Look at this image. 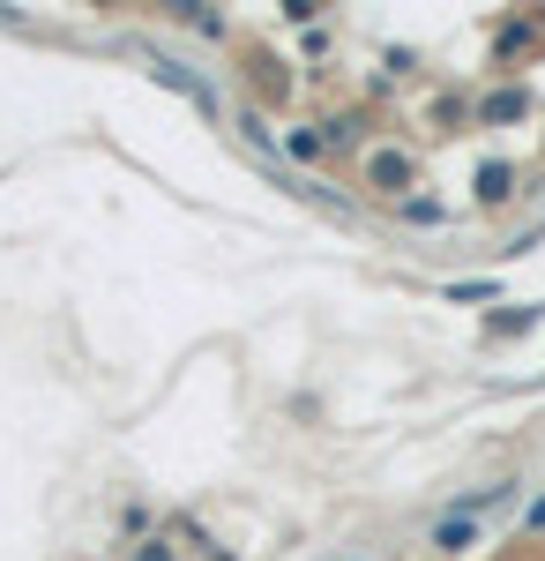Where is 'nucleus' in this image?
Returning a JSON list of instances; mask_svg holds the SVG:
<instances>
[{
	"label": "nucleus",
	"mask_w": 545,
	"mask_h": 561,
	"mask_svg": "<svg viewBox=\"0 0 545 561\" xmlns=\"http://www.w3.org/2000/svg\"><path fill=\"white\" fill-rule=\"evenodd\" d=\"M359 180L389 195V203H411V187H419V158L404 150V142H374L367 158H359Z\"/></svg>",
	"instance_id": "nucleus-1"
},
{
	"label": "nucleus",
	"mask_w": 545,
	"mask_h": 561,
	"mask_svg": "<svg viewBox=\"0 0 545 561\" xmlns=\"http://www.w3.org/2000/svg\"><path fill=\"white\" fill-rule=\"evenodd\" d=\"M142 60H150V76H158V83H172L179 98H195V105H202L210 121L224 113V98H217V83H210V76H195L187 60H172V53H158V45H142Z\"/></svg>",
	"instance_id": "nucleus-2"
},
{
	"label": "nucleus",
	"mask_w": 545,
	"mask_h": 561,
	"mask_svg": "<svg viewBox=\"0 0 545 561\" xmlns=\"http://www.w3.org/2000/svg\"><path fill=\"white\" fill-rule=\"evenodd\" d=\"M531 113H538L531 83H501V90H486V98H471V128H515Z\"/></svg>",
	"instance_id": "nucleus-3"
},
{
	"label": "nucleus",
	"mask_w": 545,
	"mask_h": 561,
	"mask_svg": "<svg viewBox=\"0 0 545 561\" xmlns=\"http://www.w3.org/2000/svg\"><path fill=\"white\" fill-rule=\"evenodd\" d=\"M523 195V165H508V158H486L478 165V210H508Z\"/></svg>",
	"instance_id": "nucleus-4"
},
{
	"label": "nucleus",
	"mask_w": 545,
	"mask_h": 561,
	"mask_svg": "<svg viewBox=\"0 0 545 561\" xmlns=\"http://www.w3.org/2000/svg\"><path fill=\"white\" fill-rule=\"evenodd\" d=\"M426 547H433V561H463L471 547H478V524L441 510V517H433V531H426Z\"/></svg>",
	"instance_id": "nucleus-5"
},
{
	"label": "nucleus",
	"mask_w": 545,
	"mask_h": 561,
	"mask_svg": "<svg viewBox=\"0 0 545 561\" xmlns=\"http://www.w3.org/2000/svg\"><path fill=\"white\" fill-rule=\"evenodd\" d=\"M367 142V105H336L322 121V150H359Z\"/></svg>",
	"instance_id": "nucleus-6"
},
{
	"label": "nucleus",
	"mask_w": 545,
	"mask_h": 561,
	"mask_svg": "<svg viewBox=\"0 0 545 561\" xmlns=\"http://www.w3.org/2000/svg\"><path fill=\"white\" fill-rule=\"evenodd\" d=\"M545 322V300H508L501 314H486V337L501 345V337H523V330H538Z\"/></svg>",
	"instance_id": "nucleus-7"
},
{
	"label": "nucleus",
	"mask_w": 545,
	"mask_h": 561,
	"mask_svg": "<svg viewBox=\"0 0 545 561\" xmlns=\"http://www.w3.org/2000/svg\"><path fill=\"white\" fill-rule=\"evenodd\" d=\"M523 45H538V15H501L494 23V68H508Z\"/></svg>",
	"instance_id": "nucleus-8"
},
{
	"label": "nucleus",
	"mask_w": 545,
	"mask_h": 561,
	"mask_svg": "<svg viewBox=\"0 0 545 561\" xmlns=\"http://www.w3.org/2000/svg\"><path fill=\"white\" fill-rule=\"evenodd\" d=\"M501 502H515V479H494V486H471V494H456L449 502V517H486V510H501Z\"/></svg>",
	"instance_id": "nucleus-9"
},
{
	"label": "nucleus",
	"mask_w": 545,
	"mask_h": 561,
	"mask_svg": "<svg viewBox=\"0 0 545 561\" xmlns=\"http://www.w3.org/2000/svg\"><path fill=\"white\" fill-rule=\"evenodd\" d=\"M232 128H240V142H254V150H262V158H277V142H285V135L269 128V121H262V113H254V105H240V113H232Z\"/></svg>",
	"instance_id": "nucleus-10"
},
{
	"label": "nucleus",
	"mask_w": 545,
	"mask_h": 561,
	"mask_svg": "<svg viewBox=\"0 0 545 561\" xmlns=\"http://www.w3.org/2000/svg\"><path fill=\"white\" fill-rule=\"evenodd\" d=\"M277 158H292V165H322V128H285Z\"/></svg>",
	"instance_id": "nucleus-11"
},
{
	"label": "nucleus",
	"mask_w": 545,
	"mask_h": 561,
	"mask_svg": "<svg viewBox=\"0 0 545 561\" xmlns=\"http://www.w3.org/2000/svg\"><path fill=\"white\" fill-rule=\"evenodd\" d=\"M396 210L411 217V225H441V217H449L441 203H433V195H411V203H396Z\"/></svg>",
	"instance_id": "nucleus-12"
},
{
	"label": "nucleus",
	"mask_w": 545,
	"mask_h": 561,
	"mask_svg": "<svg viewBox=\"0 0 545 561\" xmlns=\"http://www.w3.org/2000/svg\"><path fill=\"white\" fill-rule=\"evenodd\" d=\"M329 15V0H285V23H322Z\"/></svg>",
	"instance_id": "nucleus-13"
},
{
	"label": "nucleus",
	"mask_w": 545,
	"mask_h": 561,
	"mask_svg": "<svg viewBox=\"0 0 545 561\" xmlns=\"http://www.w3.org/2000/svg\"><path fill=\"white\" fill-rule=\"evenodd\" d=\"M449 300H456V307H478V300H494V285H486V277H478V285H449Z\"/></svg>",
	"instance_id": "nucleus-14"
},
{
	"label": "nucleus",
	"mask_w": 545,
	"mask_h": 561,
	"mask_svg": "<svg viewBox=\"0 0 545 561\" xmlns=\"http://www.w3.org/2000/svg\"><path fill=\"white\" fill-rule=\"evenodd\" d=\"M135 561H179V547H172V539H142V547H135Z\"/></svg>",
	"instance_id": "nucleus-15"
},
{
	"label": "nucleus",
	"mask_w": 545,
	"mask_h": 561,
	"mask_svg": "<svg viewBox=\"0 0 545 561\" xmlns=\"http://www.w3.org/2000/svg\"><path fill=\"white\" fill-rule=\"evenodd\" d=\"M531 531H545V494L531 502V510H523V539H531Z\"/></svg>",
	"instance_id": "nucleus-16"
},
{
	"label": "nucleus",
	"mask_w": 545,
	"mask_h": 561,
	"mask_svg": "<svg viewBox=\"0 0 545 561\" xmlns=\"http://www.w3.org/2000/svg\"><path fill=\"white\" fill-rule=\"evenodd\" d=\"M210 561H240V554H224V547H210Z\"/></svg>",
	"instance_id": "nucleus-17"
}]
</instances>
